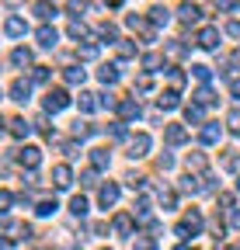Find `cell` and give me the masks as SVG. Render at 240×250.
<instances>
[{
    "mask_svg": "<svg viewBox=\"0 0 240 250\" xmlns=\"http://www.w3.org/2000/svg\"><path fill=\"white\" fill-rule=\"evenodd\" d=\"M198 233H202V212L192 208V212H185L181 223H177L174 236H177V240H192V236H198Z\"/></svg>",
    "mask_w": 240,
    "mask_h": 250,
    "instance_id": "1",
    "label": "cell"
},
{
    "mask_svg": "<svg viewBox=\"0 0 240 250\" xmlns=\"http://www.w3.org/2000/svg\"><path fill=\"white\" fill-rule=\"evenodd\" d=\"M66 104H70L66 90H49V94H45V111H63Z\"/></svg>",
    "mask_w": 240,
    "mask_h": 250,
    "instance_id": "2",
    "label": "cell"
},
{
    "mask_svg": "<svg viewBox=\"0 0 240 250\" xmlns=\"http://www.w3.org/2000/svg\"><path fill=\"white\" fill-rule=\"evenodd\" d=\"M52 184H56V188H70V184H73V170H70L66 164H56V167H52Z\"/></svg>",
    "mask_w": 240,
    "mask_h": 250,
    "instance_id": "3",
    "label": "cell"
},
{
    "mask_svg": "<svg viewBox=\"0 0 240 250\" xmlns=\"http://www.w3.org/2000/svg\"><path fill=\"white\" fill-rule=\"evenodd\" d=\"M146 153H150V136L139 132V136L132 139V146H129V156H132V160H139V156H146Z\"/></svg>",
    "mask_w": 240,
    "mask_h": 250,
    "instance_id": "4",
    "label": "cell"
},
{
    "mask_svg": "<svg viewBox=\"0 0 240 250\" xmlns=\"http://www.w3.org/2000/svg\"><path fill=\"white\" fill-rule=\"evenodd\" d=\"M98 202H101V208H111L118 202V184H105L101 191H98Z\"/></svg>",
    "mask_w": 240,
    "mask_h": 250,
    "instance_id": "5",
    "label": "cell"
},
{
    "mask_svg": "<svg viewBox=\"0 0 240 250\" xmlns=\"http://www.w3.org/2000/svg\"><path fill=\"white\" fill-rule=\"evenodd\" d=\"M115 233L118 236H132V215L129 212H118L115 215Z\"/></svg>",
    "mask_w": 240,
    "mask_h": 250,
    "instance_id": "6",
    "label": "cell"
},
{
    "mask_svg": "<svg viewBox=\"0 0 240 250\" xmlns=\"http://www.w3.org/2000/svg\"><path fill=\"white\" fill-rule=\"evenodd\" d=\"M115 108H118V115H122V118H139V104H136L132 98H122V101H115Z\"/></svg>",
    "mask_w": 240,
    "mask_h": 250,
    "instance_id": "7",
    "label": "cell"
},
{
    "mask_svg": "<svg viewBox=\"0 0 240 250\" xmlns=\"http://www.w3.org/2000/svg\"><path fill=\"white\" fill-rule=\"evenodd\" d=\"M18 160H21V164H28V167H39L42 153H39L35 146H24V149H18Z\"/></svg>",
    "mask_w": 240,
    "mask_h": 250,
    "instance_id": "8",
    "label": "cell"
},
{
    "mask_svg": "<svg viewBox=\"0 0 240 250\" xmlns=\"http://www.w3.org/2000/svg\"><path fill=\"white\" fill-rule=\"evenodd\" d=\"M216 42H219V31L216 28H202L198 31V45L202 49H216Z\"/></svg>",
    "mask_w": 240,
    "mask_h": 250,
    "instance_id": "9",
    "label": "cell"
},
{
    "mask_svg": "<svg viewBox=\"0 0 240 250\" xmlns=\"http://www.w3.org/2000/svg\"><path fill=\"white\" fill-rule=\"evenodd\" d=\"M28 94H32V83H28V80H14L11 83V98L14 101H28Z\"/></svg>",
    "mask_w": 240,
    "mask_h": 250,
    "instance_id": "10",
    "label": "cell"
},
{
    "mask_svg": "<svg viewBox=\"0 0 240 250\" xmlns=\"http://www.w3.org/2000/svg\"><path fill=\"white\" fill-rule=\"evenodd\" d=\"M56 42H59L56 28H49V24H45V28H39V45H42V49H52Z\"/></svg>",
    "mask_w": 240,
    "mask_h": 250,
    "instance_id": "11",
    "label": "cell"
},
{
    "mask_svg": "<svg viewBox=\"0 0 240 250\" xmlns=\"http://www.w3.org/2000/svg\"><path fill=\"white\" fill-rule=\"evenodd\" d=\"M219 136H223L219 125H216V122H205V129H202V143L213 146V143H219Z\"/></svg>",
    "mask_w": 240,
    "mask_h": 250,
    "instance_id": "12",
    "label": "cell"
},
{
    "mask_svg": "<svg viewBox=\"0 0 240 250\" xmlns=\"http://www.w3.org/2000/svg\"><path fill=\"white\" fill-rule=\"evenodd\" d=\"M157 101H160V108H177V104H181V94H177V90H164Z\"/></svg>",
    "mask_w": 240,
    "mask_h": 250,
    "instance_id": "13",
    "label": "cell"
},
{
    "mask_svg": "<svg viewBox=\"0 0 240 250\" xmlns=\"http://www.w3.org/2000/svg\"><path fill=\"white\" fill-rule=\"evenodd\" d=\"M4 31H7V35H14V39H18V35H24V31H28V28H24V21H21V18H7V24H4Z\"/></svg>",
    "mask_w": 240,
    "mask_h": 250,
    "instance_id": "14",
    "label": "cell"
},
{
    "mask_svg": "<svg viewBox=\"0 0 240 250\" xmlns=\"http://www.w3.org/2000/svg\"><path fill=\"white\" fill-rule=\"evenodd\" d=\"M94 98H98V94H87V90H84V94H80V101H77L80 111H94V108H101V101H94Z\"/></svg>",
    "mask_w": 240,
    "mask_h": 250,
    "instance_id": "15",
    "label": "cell"
},
{
    "mask_svg": "<svg viewBox=\"0 0 240 250\" xmlns=\"http://www.w3.org/2000/svg\"><path fill=\"white\" fill-rule=\"evenodd\" d=\"M185 139H188V132L181 129V125H167V143L177 146V143H185Z\"/></svg>",
    "mask_w": 240,
    "mask_h": 250,
    "instance_id": "16",
    "label": "cell"
},
{
    "mask_svg": "<svg viewBox=\"0 0 240 250\" xmlns=\"http://www.w3.org/2000/svg\"><path fill=\"white\" fill-rule=\"evenodd\" d=\"M28 132H32V125H28L24 118H11V136L21 139V136H28Z\"/></svg>",
    "mask_w": 240,
    "mask_h": 250,
    "instance_id": "17",
    "label": "cell"
},
{
    "mask_svg": "<svg viewBox=\"0 0 240 250\" xmlns=\"http://www.w3.org/2000/svg\"><path fill=\"white\" fill-rule=\"evenodd\" d=\"M11 62H14V66H28V62H32V49H14Z\"/></svg>",
    "mask_w": 240,
    "mask_h": 250,
    "instance_id": "18",
    "label": "cell"
},
{
    "mask_svg": "<svg viewBox=\"0 0 240 250\" xmlns=\"http://www.w3.org/2000/svg\"><path fill=\"white\" fill-rule=\"evenodd\" d=\"M91 160H94L98 170H105V167L111 164V156H108V149H91Z\"/></svg>",
    "mask_w": 240,
    "mask_h": 250,
    "instance_id": "19",
    "label": "cell"
},
{
    "mask_svg": "<svg viewBox=\"0 0 240 250\" xmlns=\"http://www.w3.org/2000/svg\"><path fill=\"white\" fill-rule=\"evenodd\" d=\"M35 14H39L42 21H49V18H56V7L49 4V0H39V4H35Z\"/></svg>",
    "mask_w": 240,
    "mask_h": 250,
    "instance_id": "20",
    "label": "cell"
},
{
    "mask_svg": "<svg viewBox=\"0 0 240 250\" xmlns=\"http://www.w3.org/2000/svg\"><path fill=\"white\" fill-rule=\"evenodd\" d=\"M98 77H101L105 83H115V80H118V66H115V62H108V66L98 70Z\"/></svg>",
    "mask_w": 240,
    "mask_h": 250,
    "instance_id": "21",
    "label": "cell"
},
{
    "mask_svg": "<svg viewBox=\"0 0 240 250\" xmlns=\"http://www.w3.org/2000/svg\"><path fill=\"white\" fill-rule=\"evenodd\" d=\"M73 132H77L80 139H91V136H94L98 129H94V125H91V122H77V125H73Z\"/></svg>",
    "mask_w": 240,
    "mask_h": 250,
    "instance_id": "22",
    "label": "cell"
},
{
    "mask_svg": "<svg viewBox=\"0 0 240 250\" xmlns=\"http://www.w3.org/2000/svg\"><path fill=\"white\" fill-rule=\"evenodd\" d=\"M185 118H188V122H195V125H198V122H202V118H205V111H202V104H188V108H185Z\"/></svg>",
    "mask_w": 240,
    "mask_h": 250,
    "instance_id": "23",
    "label": "cell"
},
{
    "mask_svg": "<svg viewBox=\"0 0 240 250\" xmlns=\"http://www.w3.org/2000/svg\"><path fill=\"white\" fill-rule=\"evenodd\" d=\"M198 14H202V11H198L195 4H181V21H198Z\"/></svg>",
    "mask_w": 240,
    "mask_h": 250,
    "instance_id": "24",
    "label": "cell"
},
{
    "mask_svg": "<svg viewBox=\"0 0 240 250\" xmlns=\"http://www.w3.org/2000/svg\"><path fill=\"white\" fill-rule=\"evenodd\" d=\"M63 77H66V83H84V70H80V66H70Z\"/></svg>",
    "mask_w": 240,
    "mask_h": 250,
    "instance_id": "25",
    "label": "cell"
},
{
    "mask_svg": "<svg viewBox=\"0 0 240 250\" xmlns=\"http://www.w3.org/2000/svg\"><path fill=\"white\" fill-rule=\"evenodd\" d=\"M70 212H73V215H87V198H80V195H77V198L70 202Z\"/></svg>",
    "mask_w": 240,
    "mask_h": 250,
    "instance_id": "26",
    "label": "cell"
},
{
    "mask_svg": "<svg viewBox=\"0 0 240 250\" xmlns=\"http://www.w3.org/2000/svg\"><path fill=\"white\" fill-rule=\"evenodd\" d=\"M136 56V45L132 42H118V59H132Z\"/></svg>",
    "mask_w": 240,
    "mask_h": 250,
    "instance_id": "27",
    "label": "cell"
},
{
    "mask_svg": "<svg viewBox=\"0 0 240 250\" xmlns=\"http://www.w3.org/2000/svg\"><path fill=\"white\" fill-rule=\"evenodd\" d=\"M188 170H205V156L202 153H192L188 156Z\"/></svg>",
    "mask_w": 240,
    "mask_h": 250,
    "instance_id": "28",
    "label": "cell"
},
{
    "mask_svg": "<svg viewBox=\"0 0 240 250\" xmlns=\"http://www.w3.org/2000/svg\"><path fill=\"white\" fill-rule=\"evenodd\" d=\"M223 167L226 170H240V153H226L223 156Z\"/></svg>",
    "mask_w": 240,
    "mask_h": 250,
    "instance_id": "29",
    "label": "cell"
},
{
    "mask_svg": "<svg viewBox=\"0 0 240 250\" xmlns=\"http://www.w3.org/2000/svg\"><path fill=\"white\" fill-rule=\"evenodd\" d=\"M56 208H59V205H56V198H45V202H42V205H39L35 212H39V215H52Z\"/></svg>",
    "mask_w": 240,
    "mask_h": 250,
    "instance_id": "30",
    "label": "cell"
},
{
    "mask_svg": "<svg viewBox=\"0 0 240 250\" xmlns=\"http://www.w3.org/2000/svg\"><path fill=\"white\" fill-rule=\"evenodd\" d=\"M136 250H157V240H150V236H136Z\"/></svg>",
    "mask_w": 240,
    "mask_h": 250,
    "instance_id": "31",
    "label": "cell"
},
{
    "mask_svg": "<svg viewBox=\"0 0 240 250\" xmlns=\"http://www.w3.org/2000/svg\"><path fill=\"white\" fill-rule=\"evenodd\" d=\"M195 101H198V104H213L216 98H213V90H209V87H202V90L195 94Z\"/></svg>",
    "mask_w": 240,
    "mask_h": 250,
    "instance_id": "32",
    "label": "cell"
},
{
    "mask_svg": "<svg viewBox=\"0 0 240 250\" xmlns=\"http://www.w3.org/2000/svg\"><path fill=\"white\" fill-rule=\"evenodd\" d=\"M66 31H70V39H84V35H87V28H84L80 21H73V24H70Z\"/></svg>",
    "mask_w": 240,
    "mask_h": 250,
    "instance_id": "33",
    "label": "cell"
},
{
    "mask_svg": "<svg viewBox=\"0 0 240 250\" xmlns=\"http://www.w3.org/2000/svg\"><path fill=\"white\" fill-rule=\"evenodd\" d=\"M192 73H195V80H209V77H213V70H209V66H192Z\"/></svg>",
    "mask_w": 240,
    "mask_h": 250,
    "instance_id": "34",
    "label": "cell"
},
{
    "mask_svg": "<svg viewBox=\"0 0 240 250\" xmlns=\"http://www.w3.org/2000/svg\"><path fill=\"white\" fill-rule=\"evenodd\" d=\"M150 14H153V21H157V24H167V21H171V14H167L164 7H153Z\"/></svg>",
    "mask_w": 240,
    "mask_h": 250,
    "instance_id": "35",
    "label": "cell"
},
{
    "mask_svg": "<svg viewBox=\"0 0 240 250\" xmlns=\"http://www.w3.org/2000/svg\"><path fill=\"white\" fill-rule=\"evenodd\" d=\"M80 184H84V188H94V184H98L94 170H84V174H80Z\"/></svg>",
    "mask_w": 240,
    "mask_h": 250,
    "instance_id": "36",
    "label": "cell"
},
{
    "mask_svg": "<svg viewBox=\"0 0 240 250\" xmlns=\"http://www.w3.org/2000/svg\"><path fill=\"white\" fill-rule=\"evenodd\" d=\"M226 122H230V132H237V136H240V111H230V118H226Z\"/></svg>",
    "mask_w": 240,
    "mask_h": 250,
    "instance_id": "37",
    "label": "cell"
},
{
    "mask_svg": "<svg viewBox=\"0 0 240 250\" xmlns=\"http://www.w3.org/2000/svg\"><path fill=\"white\" fill-rule=\"evenodd\" d=\"M108 132H111L115 139H126V125H122V122H111V129H108Z\"/></svg>",
    "mask_w": 240,
    "mask_h": 250,
    "instance_id": "38",
    "label": "cell"
},
{
    "mask_svg": "<svg viewBox=\"0 0 240 250\" xmlns=\"http://www.w3.org/2000/svg\"><path fill=\"white\" fill-rule=\"evenodd\" d=\"M150 87H153V80H150V77H139V80H136V90H139V94H146Z\"/></svg>",
    "mask_w": 240,
    "mask_h": 250,
    "instance_id": "39",
    "label": "cell"
},
{
    "mask_svg": "<svg viewBox=\"0 0 240 250\" xmlns=\"http://www.w3.org/2000/svg\"><path fill=\"white\" fill-rule=\"evenodd\" d=\"M35 80L45 83V80H49V66H35Z\"/></svg>",
    "mask_w": 240,
    "mask_h": 250,
    "instance_id": "40",
    "label": "cell"
},
{
    "mask_svg": "<svg viewBox=\"0 0 240 250\" xmlns=\"http://www.w3.org/2000/svg\"><path fill=\"white\" fill-rule=\"evenodd\" d=\"M11 202H14V198H11L7 191H0V212H7V208H11Z\"/></svg>",
    "mask_w": 240,
    "mask_h": 250,
    "instance_id": "41",
    "label": "cell"
},
{
    "mask_svg": "<svg viewBox=\"0 0 240 250\" xmlns=\"http://www.w3.org/2000/svg\"><path fill=\"white\" fill-rule=\"evenodd\" d=\"M80 56H84V59H94V56H98V45H84Z\"/></svg>",
    "mask_w": 240,
    "mask_h": 250,
    "instance_id": "42",
    "label": "cell"
},
{
    "mask_svg": "<svg viewBox=\"0 0 240 250\" xmlns=\"http://www.w3.org/2000/svg\"><path fill=\"white\" fill-rule=\"evenodd\" d=\"M143 66H146V70H157V66H160V59H157V56H146V59H143Z\"/></svg>",
    "mask_w": 240,
    "mask_h": 250,
    "instance_id": "43",
    "label": "cell"
},
{
    "mask_svg": "<svg viewBox=\"0 0 240 250\" xmlns=\"http://www.w3.org/2000/svg\"><path fill=\"white\" fill-rule=\"evenodd\" d=\"M98 31H101V35H105V39H115V24H101Z\"/></svg>",
    "mask_w": 240,
    "mask_h": 250,
    "instance_id": "44",
    "label": "cell"
},
{
    "mask_svg": "<svg viewBox=\"0 0 240 250\" xmlns=\"http://www.w3.org/2000/svg\"><path fill=\"white\" fill-rule=\"evenodd\" d=\"M216 7H223V11H233V7H237V0H216Z\"/></svg>",
    "mask_w": 240,
    "mask_h": 250,
    "instance_id": "45",
    "label": "cell"
},
{
    "mask_svg": "<svg viewBox=\"0 0 240 250\" xmlns=\"http://www.w3.org/2000/svg\"><path fill=\"white\" fill-rule=\"evenodd\" d=\"M230 94H233V98L240 101V80H230Z\"/></svg>",
    "mask_w": 240,
    "mask_h": 250,
    "instance_id": "46",
    "label": "cell"
},
{
    "mask_svg": "<svg viewBox=\"0 0 240 250\" xmlns=\"http://www.w3.org/2000/svg\"><path fill=\"white\" fill-rule=\"evenodd\" d=\"M226 31H230V35H233V39H240V21H233V24H230Z\"/></svg>",
    "mask_w": 240,
    "mask_h": 250,
    "instance_id": "47",
    "label": "cell"
},
{
    "mask_svg": "<svg viewBox=\"0 0 240 250\" xmlns=\"http://www.w3.org/2000/svg\"><path fill=\"white\" fill-rule=\"evenodd\" d=\"M230 66H233V70H240V49H237V52L230 56Z\"/></svg>",
    "mask_w": 240,
    "mask_h": 250,
    "instance_id": "48",
    "label": "cell"
},
{
    "mask_svg": "<svg viewBox=\"0 0 240 250\" xmlns=\"http://www.w3.org/2000/svg\"><path fill=\"white\" fill-rule=\"evenodd\" d=\"M230 219H233V226L240 229V208H233V212H230Z\"/></svg>",
    "mask_w": 240,
    "mask_h": 250,
    "instance_id": "49",
    "label": "cell"
},
{
    "mask_svg": "<svg viewBox=\"0 0 240 250\" xmlns=\"http://www.w3.org/2000/svg\"><path fill=\"white\" fill-rule=\"evenodd\" d=\"M0 250H14V243L11 240H0Z\"/></svg>",
    "mask_w": 240,
    "mask_h": 250,
    "instance_id": "50",
    "label": "cell"
},
{
    "mask_svg": "<svg viewBox=\"0 0 240 250\" xmlns=\"http://www.w3.org/2000/svg\"><path fill=\"white\" fill-rule=\"evenodd\" d=\"M0 132H4V118H0Z\"/></svg>",
    "mask_w": 240,
    "mask_h": 250,
    "instance_id": "51",
    "label": "cell"
},
{
    "mask_svg": "<svg viewBox=\"0 0 240 250\" xmlns=\"http://www.w3.org/2000/svg\"><path fill=\"white\" fill-rule=\"evenodd\" d=\"M237 191H240V181H237Z\"/></svg>",
    "mask_w": 240,
    "mask_h": 250,
    "instance_id": "52",
    "label": "cell"
},
{
    "mask_svg": "<svg viewBox=\"0 0 240 250\" xmlns=\"http://www.w3.org/2000/svg\"><path fill=\"white\" fill-rule=\"evenodd\" d=\"M101 250H108V247H101Z\"/></svg>",
    "mask_w": 240,
    "mask_h": 250,
    "instance_id": "53",
    "label": "cell"
},
{
    "mask_svg": "<svg viewBox=\"0 0 240 250\" xmlns=\"http://www.w3.org/2000/svg\"><path fill=\"white\" fill-rule=\"evenodd\" d=\"M226 250H233V247H226Z\"/></svg>",
    "mask_w": 240,
    "mask_h": 250,
    "instance_id": "54",
    "label": "cell"
}]
</instances>
